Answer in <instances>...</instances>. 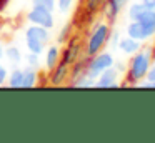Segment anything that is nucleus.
<instances>
[{
	"label": "nucleus",
	"instance_id": "1",
	"mask_svg": "<svg viewBox=\"0 0 155 143\" xmlns=\"http://www.w3.org/2000/svg\"><path fill=\"white\" fill-rule=\"evenodd\" d=\"M153 63V50L152 47H142L138 52L130 55L125 70V83L124 85H138L142 80L147 78V73Z\"/></svg>",
	"mask_w": 155,
	"mask_h": 143
},
{
	"label": "nucleus",
	"instance_id": "2",
	"mask_svg": "<svg viewBox=\"0 0 155 143\" xmlns=\"http://www.w3.org/2000/svg\"><path fill=\"white\" fill-rule=\"evenodd\" d=\"M110 23L107 20L97 22L94 27L90 28L87 38H85V45H84V53L87 57H92L95 53L105 50V47L108 45V38H110Z\"/></svg>",
	"mask_w": 155,
	"mask_h": 143
},
{
	"label": "nucleus",
	"instance_id": "3",
	"mask_svg": "<svg viewBox=\"0 0 155 143\" xmlns=\"http://www.w3.org/2000/svg\"><path fill=\"white\" fill-rule=\"evenodd\" d=\"M50 40V30L38 25H30L25 30V45L27 50L32 53L42 55L47 48V43Z\"/></svg>",
	"mask_w": 155,
	"mask_h": 143
},
{
	"label": "nucleus",
	"instance_id": "4",
	"mask_svg": "<svg viewBox=\"0 0 155 143\" xmlns=\"http://www.w3.org/2000/svg\"><path fill=\"white\" fill-rule=\"evenodd\" d=\"M115 58L112 55V52L108 50H102V52L95 53L92 57H87V63H85V75L90 78H97L102 72H105L107 68L114 67Z\"/></svg>",
	"mask_w": 155,
	"mask_h": 143
},
{
	"label": "nucleus",
	"instance_id": "5",
	"mask_svg": "<svg viewBox=\"0 0 155 143\" xmlns=\"http://www.w3.org/2000/svg\"><path fill=\"white\" fill-rule=\"evenodd\" d=\"M27 22L30 25H38V27H44V28L50 30L55 27V17L52 10L34 5L32 10H28V13H27Z\"/></svg>",
	"mask_w": 155,
	"mask_h": 143
},
{
	"label": "nucleus",
	"instance_id": "6",
	"mask_svg": "<svg viewBox=\"0 0 155 143\" xmlns=\"http://www.w3.org/2000/svg\"><path fill=\"white\" fill-rule=\"evenodd\" d=\"M125 35L138 40L140 43H147V42H150V40L155 38V33L150 32L145 25H142L138 20H130V22L125 25Z\"/></svg>",
	"mask_w": 155,
	"mask_h": 143
},
{
	"label": "nucleus",
	"instance_id": "7",
	"mask_svg": "<svg viewBox=\"0 0 155 143\" xmlns=\"http://www.w3.org/2000/svg\"><path fill=\"white\" fill-rule=\"evenodd\" d=\"M82 52H84V47H82V43L78 42L75 37H72V38L67 42L65 48L60 52V60H62L64 63H67V65L72 67V65H74V63L82 57Z\"/></svg>",
	"mask_w": 155,
	"mask_h": 143
},
{
	"label": "nucleus",
	"instance_id": "8",
	"mask_svg": "<svg viewBox=\"0 0 155 143\" xmlns=\"http://www.w3.org/2000/svg\"><path fill=\"white\" fill-rule=\"evenodd\" d=\"M132 0H105L104 5H102V13H104V18L108 23L117 22L118 15L122 13V10L130 3Z\"/></svg>",
	"mask_w": 155,
	"mask_h": 143
},
{
	"label": "nucleus",
	"instance_id": "9",
	"mask_svg": "<svg viewBox=\"0 0 155 143\" xmlns=\"http://www.w3.org/2000/svg\"><path fill=\"white\" fill-rule=\"evenodd\" d=\"M118 80H120V72H117L115 67H110L95 78V88H117L122 86Z\"/></svg>",
	"mask_w": 155,
	"mask_h": 143
},
{
	"label": "nucleus",
	"instance_id": "10",
	"mask_svg": "<svg viewBox=\"0 0 155 143\" xmlns=\"http://www.w3.org/2000/svg\"><path fill=\"white\" fill-rule=\"evenodd\" d=\"M67 80H70V65H67V63H64L60 60L48 73V83L60 86L64 83H67Z\"/></svg>",
	"mask_w": 155,
	"mask_h": 143
},
{
	"label": "nucleus",
	"instance_id": "11",
	"mask_svg": "<svg viewBox=\"0 0 155 143\" xmlns=\"http://www.w3.org/2000/svg\"><path fill=\"white\" fill-rule=\"evenodd\" d=\"M142 45H143V43H140L138 40H135V38H132V37L125 35V37H122V38H120L117 48L120 50V53H124L125 57H130V55H134L135 52H138V50L142 48Z\"/></svg>",
	"mask_w": 155,
	"mask_h": 143
},
{
	"label": "nucleus",
	"instance_id": "12",
	"mask_svg": "<svg viewBox=\"0 0 155 143\" xmlns=\"http://www.w3.org/2000/svg\"><path fill=\"white\" fill-rule=\"evenodd\" d=\"M60 52L62 50L58 48V45H50L48 48H45V68L48 72L60 62Z\"/></svg>",
	"mask_w": 155,
	"mask_h": 143
},
{
	"label": "nucleus",
	"instance_id": "13",
	"mask_svg": "<svg viewBox=\"0 0 155 143\" xmlns=\"http://www.w3.org/2000/svg\"><path fill=\"white\" fill-rule=\"evenodd\" d=\"M24 70V76H22V88H34L37 85V80H38V72L37 68L34 67H25Z\"/></svg>",
	"mask_w": 155,
	"mask_h": 143
},
{
	"label": "nucleus",
	"instance_id": "14",
	"mask_svg": "<svg viewBox=\"0 0 155 143\" xmlns=\"http://www.w3.org/2000/svg\"><path fill=\"white\" fill-rule=\"evenodd\" d=\"M138 22L142 23V25H145L150 32L155 33V8H150V7H147V8L143 10V13H142L140 17H138Z\"/></svg>",
	"mask_w": 155,
	"mask_h": 143
},
{
	"label": "nucleus",
	"instance_id": "15",
	"mask_svg": "<svg viewBox=\"0 0 155 143\" xmlns=\"http://www.w3.org/2000/svg\"><path fill=\"white\" fill-rule=\"evenodd\" d=\"M4 57H5V58H7L8 62H10L12 65H14V67H17L18 63H22V60H24V55H22V50L18 48V47H15V45L7 47V48H5Z\"/></svg>",
	"mask_w": 155,
	"mask_h": 143
},
{
	"label": "nucleus",
	"instance_id": "16",
	"mask_svg": "<svg viewBox=\"0 0 155 143\" xmlns=\"http://www.w3.org/2000/svg\"><path fill=\"white\" fill-rule=\"evenodd\" d=\"M147 8L142 0H134V2L128 3V10H127V15H128V20H137L138 17L143 13V10Z\"/></svg>",
	"mask_w": 155,
	"mask_h": 143
},
{
	"label": "nucleus",
	"instance_id": "17",
	"mask_svg": "<svg viewBox=\"0 0 155 143\" xmlns=\"http://www.w3.org/2000/svg\"><path fill=\"white\" fill-rule=\"evenodd\" d=\"M22 76H24V70L15 67V68L8 73L7 85L10 86V88H22Z\"/></svg>",
	"mask_w": 155,
	"mask_h": 143
},
{
	"label": "nucleus",
	"instance_id": "18",
	"mask_svg": "<svg viewBox=\"0 0 155 143\" xmlns=\"http://www.w3.org/2000/svg\"><path fill=\"white\" fill-rule=\"evenodd\" d=\"M70 86H75V88H95V80L87 75H82L75 80H70Z\"/></svg>",
	"mask_w": 155,
	"mask_h": 143
},
{
	"label": "nucleus",
	"instance_id": "19",
	"mask_svg": "<svg viewBox=\"0 0 155 143\" xmlns=\"http://www.w3.org/2000/svg\"><path fill=\"white\" fill-rule=\"evenodd\" d=\"M72 37H74V23H67V25H64V28L58 32L57 42L58 43H67Z\"/></svg>",
	"mask_w": 155,
	"mask_h": 143
},
{
	"label": "nucleus",
	"instance_id": "20",
	"mask_svg": "<svg viewBox=\"0 0 155 143\" xmlns=\"http://www.w3.org/2000/svg\"><path fill=\"white\" fill-rule=\"evenodd\" d=\"M105 0H85V5H84V10L90 15H95L98 10L102 8Z\"/></svg>",
	"mask_w": 155,
	"mask_h": 143
},
{
	"label": "nucleus",
	"instance_id": "21",
	"mask_svg": "<svg viewBox=\"0 0 155 143\" xmlns=\"http://www.w3.org/2000/svg\"><path fill=\"white\" fill-rule=\"evenodd\" d=\"M25 62H27V65H28V67H34V68H38V67H40V55L28 52L27 55H25Z\"/></svg>",
	"mask_w": 155,
	"mask_h": 143
},
{
	"label": "nucleus",
	"instance_id": "22",
	"mask_svg": "<svg viewBox=\"0 0 155 143\" xmlns=\"http://www.w3.org/2000/svg\"><path fill=\"white\" fill-rule=\"evenodd\" d=\"M32 5L44 7V8H48L54 12L55 7H57V0H32Z\"/></svg>",
	"mask_w": 155,
	"mask_h": 143
},
{
	"label": "nucleus",
	"instance_id": "23",
	"mask_svg": "<svg viewBox=\"0 0 155 143\" xmlns=\"http://www.w3.org/2000/svg\"><path fill=\"white\" fill-rule=\"evenodd\" d=\"M74 3H75V0H57V8H58V12L67 13L74 7Z\"/></svg>",
	"mask_w": 155,
	"mask_h": 143
},
{
	"label": "nucleus",
	"instance_id": "24",
	"mask_svg": "<svg viewBox=\"0 0 155 143\" xmlns=\"http://www.w3.org/2000/svg\"><path fill=\"white\" fill-rule=\"evenodd\" d=\"M120 38H122V37H120V32H118V30H112V32H110V38H108V43H110L112 48H117Z\"/></svg>",
	"mask_w": 155,
	"mask_h": 143
},
{
	"label": "nucleus",
	"instance_id": "25",
	"mask_svg": "<svg viewBox=\"0 0 155 143\" xmlns=\"http://www.w3.org/2000/svg\"><path fill=\"white\" fill-rule=\"evenodd\" d=\"M7 78H8V70H7V67L0 65V86L7 83Z\"/></svg>",
	"mask_w": 155,
	"mask_h": 143
},
{
	"label": "nucleus",
	"instance_id": "26",
	"mask_svg": "<svg viewBox=\"0 0 155 143\" xmlns=\"http://www.w3.org/2000/svg\"><path fill=\"white\" fill-rule=\"evenodd\" d=\"M114 67L117 68V72H120V73H125V70H127V63L122 62V60H115Z\"/></svg>",
	"mask_w": 155,
	"mask_h": 143
},
{
	"label": "nucleus",
	"instance_id": "27",
	"mask_svg": "<svg viewBox=\"0 0 155 143\" xmlns=\"http://www.w3.org/2000/svg\"><path fill=\"white\" fill-rule=\"evenodd\" d=\"M147 80H150V82H155V63H152L150 70H148V73H147Z\"/></svg>",
	"mask_w": 155,
	"mask_h": 143
},
{
	"label": "nucleus",
	"instance_id": "28",
	"mask_svg": "<svg viewBox=\"0 0 155 143\" xmlns=\"http://www.w3.org/2000/svg\"><path fill=\"white\" fill-rule=\"evenodd\" d=\"M142 2L147 7H150V8H155V0H142Z\"/></svg>",
	"mask_w": 155,
	"mask_h": 143
},
{
	"label": "nucleus",
	"instance_id": "29",
	"mask_svg": "<svg viewBox=\"0 0 155 143\" xmlns=\"http://www.w3.org/2000/svg\"><path fill=\"white\" fill-rule=\"evenodd\" d=\"M4 53H5V47H4V43H2V40H0V62L4 58Z\"/></svg>",
	"mask_w": 155,
	"mask_h": 143
},
{
	"label": "nucleus",
	"instance_id": "30",
	"mask_svg": "<svg viewBox=\"0 0 155 143\" xmlns=\"http://www.w3.org/2000/svg\"><path fill=\"white\" fill-rule=\"evenodd\" d=\"M7 3H8V0H0V12H4V10H5Z\"/></svg>",
	"mask_w": 155,
	"mask_h": 143
}]
</instances>
